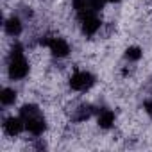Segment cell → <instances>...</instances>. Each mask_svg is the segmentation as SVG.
Masks as SVG:
<instances>
[{
    "mask_svg": "<svg viewBox=\"0 0 152 152\" xmlns=\"http://www.w3.org/2000/svg\"><path fill=\"white\" fill-rule=\"evenodd\" d=\"M29 31V23L23 20V16L11 9L4 13L2 16V36L7 39H23V36Z\"/></svg>",
    "mask_w": 152,
    "mask_h": 152,
    "instance_id": "cell-4",
    "label": "cell"
},
{
    "mask_svg": "<svg viewBox=\"0 0 152 152\" xmlns=\"http://www.w3.org/2000/svg\"><path fill=\"white\" fill-rule=\"evenodd\" d=\"M23 100V88L11 83H2L0 88V107L2 111H16Z\"/></svg>",
    "mask_w": 152,
    "mask_h": 152,
    "instance_id": "cell-5",
    "label": "cell"
},
{
    "mask_svg": "<svg viewBox=\"0 0 152 152\" xmlns=\"http://www.w3.org/2000/svg\"><path fill=\"white\" fill-rule=\"evenodd\" d=\"M125 2H127V0H106V4L109 7H122Z\"/></svg>",
    "mask_w": 152,
    "mask_h": 152,
    "instance_id": "cell-8",
    "label": "cell"
},
{
    "mask_svg": "<svg viewBox=\"0 0 152 152\" xmlns=\"http://www.w3.org/2000/svg\"><path fill=\"white\" fill-rule=\"evenodd\" d=\"M120 118H122V113L118 111L116 106H113L109 102H100L99 109L95 113V118H93V125L102 134H109V132L118 129Z\"/></svg>",
    "mask_w": 152,
    "mask_h": 152,
    "instance_id": "cell-2",
    "label": "cell"
},
{
    "mask_svg": "<svg viewBox=\"0 0 152 152\" xmlns=\"http://www.w3.org/2000/svg\"><path fill=\"white\" fill-rule=\"evenodd\" d=\"M138 107H140V113L143 115V118L148 124H152V95H140Z\"/></svg>",
    "mask_w": 152,
    "mask_h": 152,
    "instance_id": "cell-7",
    "label": "cell"
},
{
    "mask_svg": "<svg viewBox=\"0 0 152 152\" xmlns=\"http://www.w3.org/2000/svg\"><path fill=\"white\" fill-rule=\"evenodd\" d=\"M120 59L129 64H143L147 59V45L140 39H129L120 47Z\"/></svg>",
    "mask_w": 152,
    "mask_h": 152,
    "instance_id": "cell-6",
    "label": "cell"
},
{
    "mask_svg": "<svg viewBox=\"0 0 152 152\" xmlns=\"http://www.w3.org/2000/svg\"><path fill=\"white\" fill-rule=\"evenodd\" d=\"M102 84L100 72L86 63H73L72 70L66 75V90L70 95L90 97Z\"/></svg>",
    "mask_w": 152,
    "mask_h": 152,
    "instance_id": "cell-1",
    "label": "cell"
},
{
    "mask_svg": "<svg viewBox=\"0 0 152 152\" xmlns=\"http://www.w3.org/2000/svg\"><path fill=\"white\" fill-rule=\"evenodd\" d=\"M0 131H2V138L9 140V141H18L27 134L25 132V122L18 115V111H2Z\"/></svg>",
    "mask_w": 152,
    "mask_h": 152,
    "instance_id": "cell-3",
    "label": "cell"
}]
</instances>
